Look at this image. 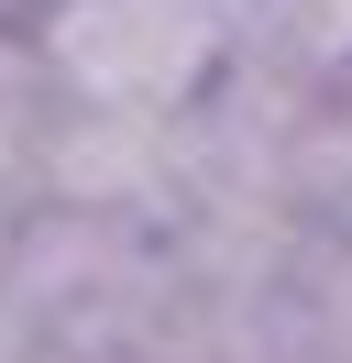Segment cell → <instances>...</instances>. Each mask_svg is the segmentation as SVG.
<instances>
[{"instance_id":"7a4b0ae2","label":"cell","mask_w":352,"mask_h":363,"mask_svg":"<svg viewBox=\"0 0 352 363\" xmlns=\"http://www.w3.org/2000/svg\"><path fill=\"white\" fill-rule=\"evenodd\" d=\"M330 242H341V253H352V209H341V220H330Z\"/></svg>"},{"instance_id":"3957f363","label":"cell","mask_w":352,"mask_h":363,"mask_svg":"<svg viewBox=\"0 0 352 363\" xmlns=\"http://www.w3.org/2000/svg\"><path fill=\"white\" fill-rule=\"evenodd\" d=\"M0 242H11V220H0Z\"/></svg>"},{"instance_id":"277c9868","label":"cell","mask_w":352,"mask_h":363,"mask_svg":"<svg viewBox=\"0 0 352 363\" xmlns=\"http://www.w3.org/2000/svg\"><path fill=\"white\" fill-rule=\"evenodd\" d=\"M220 11H231V0H220Z\"/></svg>"},{"instance_id":"6da1fadb","label":"cell","mask_w":352,"mask_h":363,"mask_svg":"<svg viewBox=\"0 0 352 363\" xmlns=\"http://www.w3.org/2000/svg\"><path fill=\"white\" fill-rule=\"evenodd\" d=\"M11 45H22L44 99L176 121L231 67V11L220 0H22Z\"/></svg>"}]
</instances>
